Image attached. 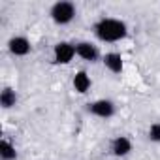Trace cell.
Masks as SVG:
<instances>
[{"instance_id": "6da1fadb", "label": "cell", "mask_w": 160, "mask_h": 160, "mask_svg": "<svg viewBox=\"0 0 160 160\" xmlns=\"http://www.w3.org/2000/svg\"><path fill=\"white\" fill-rule=\"evenodd\" d=\"M94 32L102 42H119L126 36L128 28H126V23H122L119 19L104 17L94 25Z\"/></svg>"}, {"instance_id": "7a4b0ae2", "label": "cell", "mask_w": 160, "mask_h": 160, "mask_svg": "<svg viewBox=\"0 0 160 160\" xmlns=\"http://www.w3.org/2000/svg\"><path fill=\"white\" fill-rule=\"evenodd\" d=\"M75 17V6L72 2H57L51 8V19L57 25H68Z\"/></svg>"}, {"instance_id": "3957f363", "label": "cell", "mask_w": 160, "mask_h": 160, "mask_svg": "<svg viewBox=\"0 0 160 160\" xmlns=\"http://www.w3.org/2000/svg\"><path fill=\"white\" fill-rule=\"evenodd\" d=\"M73 55H75V45H72L68 42H60L53 49V57H55L57 64H68L73 58Z\"/></svg>"}, {"instance_id": "277c9868", "label": "cell", "mask_w": 160, "mask_h": 160, "mask_svg": "<svg viewBox=\"0 0 160 160\" xmlns=\"http://www.w3.org/2000/svg\"><path fill=\"white\" fill-rule=\"evenodd\" d=\"M89 111L100 119H109L115 113V106L111 100H96V102L89 104Z\"/></svg>"}, {"instance_id": "5b68a950", "label": "cell", "mask_w": 160, "mask_h": 160, "mask_svg": "<svg viewBox=\"0 0 160 160\" xmlns=\"http://www.w3.org/2000/svg\"><path fill=\"white\" fill-rule=\"evenodd\" d=\"M8 49L12 55H17V57H25L30 53V42L25 38V36H15L8 42Z\"/></svg>"}, {"instance_id": "8992f818", "label": "cell", "mask_w": 160, "mask_h": 160, "mask_svg": "<svg viewBox=\"0 0 160 160\" xmlns=\"http://www.w3.org/2000/svg\"><path fill=\"white\" fill-rule=\"evenodd\" d=\"M75 55H79L81 58L89 60V62H96L98 60V49L89 43V42H79L75 43Z\"/></svg>"}, {"instance_id": "52a82bcc", "label": "cell", "mask_w": 160, "mask_h": 160, "mask_svg": "<svg viewBox=\"0 0 160 160\" xmlns=\"http://www.w3.org/2000/svg\"><path fill=\"white\" fill-rule=\"evenodd\" d=\"M104 64H106V68L109 70V72H113V73H121L122 72V57H121V53H106L104 55Z\"/></svg>"}, {"instance_id": "ba28073f", "label": "cell", "mask_w": 160, "mask_h": 160, "mask_svg": "<svg viewBox=\"0 0 160 160\" xmlns=\"http://www.w3.org/2000/svg\"><path fill=\"white\" fill-rule=\"evenodd\" d=\"M111 151H113L115 156H126V154L132 151V143H130L128 138L119 136V138L113 139V143H111Z\"/></svg>"}, {"instance_id": "9c48e42d", "label": "cell", "mask_w": 160, "mask_h": 160, "mask_svg": "<svg viewBox=\"0 0 160 160\" xmlns=\"http://www.w3.org/2000/svg\"><path fill=\"white\" fill-rule=\"evenodd\" d=\"M73 89L79 92V94H85L89 89H91V77L87 75V72H77L73 75Z\"/></svg>"}, {"instance_id": "30bf717a", "label": "cell", "mask_w": 160, "mask_h": 160, "mask_svg": "<svg viewBox=\"0 0 160 160\" xmlns=\"http://www.w3.org/2000/svg\"><path fill=\"white\" fill-rule=\"evenodd\" d=\"M0 104H2V108H4V109L13 108V106L17 104V94H15V91H13V89H10V87H6L2 92H0Z\"/></svg>"}, {"instance_id": "8fae6325", "label": "cell", "mask_w": 160, "mask_h": 160, "mask_svg": "<svg viewBox=\"0 0 160 160\" xmlns=\"http://www.w3.org/2000/svg\"><path fill=\"white\" fill-rule=\"evenodd\" d=\"M0 158H2V160H15L17 158V151H15V147L8 139L0 141Z\"/></svg>"}, {"instance_id": "7c38bea8", "label": "cell", "mask_w": 160, "mask_h": 160, "mask_svg": "<svg viewBox=\"0 0 160 160\" xmlns=\"http://www.w3.org/2000/svg\"><path fill=\"white\" fill-rule=\"evenodd\" d=\"M149 139L160 143V122H154V124L151 126V130H149Z\"/></svg>"}]
</instances>
